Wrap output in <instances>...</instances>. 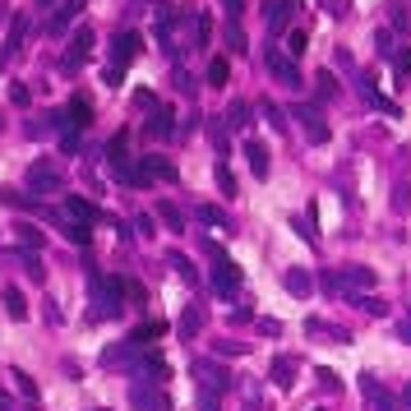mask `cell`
Instances as JSON below:
<instances>
[{"instance_id": "1", "label": "cell", "mask_w": 411, "mask_h": 411, "mask_svg": "<svg viewBox=\"0 0 411 411\" xmlns=\"http://www.w3.org/2000/svg\"><path fill=\"white\" fill-rule=\"evenodd\" d=\"M88 296H93V319H121L125 315V282L121 278H88Z\"/></svg>"}, {"instance_id": "2", "label": "cell", "mask_w": 411, "mask_h": 411, "mask_svg": "<svg viewBox=\"0 0 411 411\" xmlns=\"http://www.w3.org/2000/svg\"><path fill=\"white\" fill-rule=\"evenodd\" d=\"M208 254H213V273H208L213 291H218V296H236V291H240V268H236V259H231V254H222L218 240H208Z\"/></svg>"}, {"instance_id": "3", "label": "cell", "mask_w": 411, "mask_h": 411, "mask_svg": "<svg viewBox=\"0 0 411 411\" xmlns=\"http://www.w3.org/2000/svg\"><path fill=\"white\" fill-rule=\"evenodd\" d=\"M194 379H199V393H208V397H222V393L231 388L227 365H222V360H213V356H199V360H194Z\"/></svg>"}, {"instance_id": "4", "label": "cell", "mask_w": 411, "mask_h": 411, "mask_svg": "<svg viewBox=\"0 0 411 411\" xmlns=\"http://www.w3.org/2000/svg\"><path fill=\"white\" fill-rule=\"evenodd\" d=\"M28 190H33V194H61L65 176L56 171L51 162H33V166H28Z\"/></svg>"}, {"instance_id": "5", "label": "cell", "mask_w": 411, "mask_h": 411, "mask_svg": "<svg viewBox=\"0 0 411 411\" xmlns=\"http://www.w3.org/2000/svg\"><path fill=\"white\" fill-rule=\"evenodd\" d=\"M143 356H148V351L134 347V342L125 338V342H116V347H106V351H102V365H106V370H139V360H143Z\"/></svg>"}, {"instance_id": "6", "label": "cell", "mask_w": 411, "mask_h": 411, "mask_svg": "<svg viewBox=\"0 0 411 411\" xmlns=\"http://www.w3.org/2000/svg\"><path fill=\"white\" fill-rule=\"evenodd\" d=\"M130 407L134 411H171V397H166L158 384H139V379H134L130 384Z\"/></svg>"}, {"instance_id": "7", "label": "cell", "mask_w": 411, "mask_h": 411, "mask_svg": "<svg viewBox=\"0 0 411 411\" xmlns=\"http://www.w3.org/2000/svg\"><path fill=\"white\" fill-rule=\"evenodd\" d=\"M263 61H268L273 79H282L287 88H305V79H300V70H296V61H291L282 46H268V56H263Z\"/></svg>"}, {"instance_id": "8", "label": "cell", "mask_w": 411, "mask_h": 411, "mask_svg": "<svg viewBox=\"0 0 411 411\" xmlns=\"http://www.w3.org/2000/svg\"><path fill=\"white\" fill-rule=\"evenodd\" d=\"M360 397H365V407H370V411H397V407H402L384 384H379L375 375H360Z\"/></svg>"}, {"instance_id": "9", "label": "cell", "mask_w": 411, "mask_h": 411, "mask_svg": "<svg viewBox=\"0 0 411 411\" xmlns=\"http://www.w3.org/2000/svg\"><path fill=\"white\" fill-rule=\"evenodd\" d=\"M296 121H300V130H305L310 143H328V121H324L319 106H296Z\"/></svg>"}, {"instance_id": "10", "label": "cell", "mask_w": 411, "mask_h": 411, "mask_svg": "<svg viewBox=\"0 0 411 411\" xmlns=\"http://www.w3.org/2000/svg\"><path fill=\"white\" fill-rule=\"evenodd\" d=\"M245 162H250V171H254V181H268V171H273V153H268V143L263 139H245Z\"/></svg>"}, {"instance_id": "11", "label": "cell", "mask_w": 411, "mask_h": 411, "mask_svg": "<svg viewBox=\"0 0 411 411\" xmlns=\"http://www.w3.org/2000/svg\"><path fill=\"white\" fill-rule=\"evenodd\" d=\"M134 379H139V384H166V379H171V365H166V360L158 356V351H148V356L139 360V370H134Z\"/></svg>"}, {"instance_id": "12", "label": "cell", "mask_w": 411, "mask_h": 411, "mask_svg": "<svg viewBox=\"0 0 411 411\" xmlns=\"http://www.w3.org/2000/svg\"><path fill=\"white\" fill-rule=\"evenodd\" d=\"M88 56H93V28H79V33H74V42H70V51H65V61H61V65H65V70L74 74V70H79V65L88 61Z\"/></svg>"}, {"instance_id": "13", "label": "cell", "mask_w": 411, "mask_h": 411, "mask_svg": "<svg viewBox=\"0 0 411 411\" xmlns=\"http://www.w3.org/2000/svg\"><path fill=\"white\" fill-rule=\"evenodd\" d=\"M356 93H360V102H365V106H375V111H384V116H397V102H388V97L375 88L370 74H360V79H356Z\"/></svg>"}, {"instance_id": "14", "label": "cell", "mask_w": 411, "mask_h": 411, "mask_svg": "<svg viewBox=\"0 0 411 411\" xmlns=\"http://www.w3.org/2000/svg\"><path fill=\"white\" fill-rule=\"evenodd\" d=\"M65 218L83 222V227H93V222H102V213L93 208V203L83 199V194H65Z\"/></svg>"}, {"instance_id": "15", "label": "cell", "mask_w": 411, "mask_h": 411, "mask_svg": "<svg viewBox=\"0 0 411 411\" xmlns=\"http://www.w3.org/2000/svg\"><path fill=\"white\" fill-rule=\"evenodd\" d=\"M139 46H143L139 33H121V37H116V46H111V65H121V70H125V65L139 56Z\"/></svg>"}, {"instance_id": "16", "label": "cell", "mask_w": 411, "mask_h": 411, "mask_svg": "<svg viewBox=\"0 0 411 411\" xmlns=\"http://www.w3.org/2000/svg\"><path fill=\"white\" fill-rule=\"evenodd\" d=\"M5 259L19 263V273H28L33 282H46V268H42V259H37V250H9Z\"/></svg>"}, {"instance_id": "17", "label": "cell", "mask_w": 411, "mask_h": 411, "mask_svg": "<svg viewBox=\"0 0 411 411\" xmlns=\"http://www.w3.org/2000/svg\"><path fill=\"white\" fill-rule=\"evenodd\" d=\"M24 37H28V14H19L14 24H9V42H5V51H0V65L14 61V56L24 51Z\"/></svg>"}, {"instance_id": "18", "label": "cell", "mask_w": 411, "mask_h": 411, "mask_svg": "<svg viewBox=\"0 0 411 411\" xmlns=\"http://www.w3.org/2000/svg\"><path fill=\"white\" fill-rule=\"evenodd\" d=\"M208 324V315H203V305H185V315H181V324H176V333H181L185 342L190 338H199V328Z\"/></svg>"}, {"instance_id": "19", "label": "cell", "mask_w": 411, "mask_h": 411, "mask_svg": "<svg viewBox=\"0 0 411 411\" xmlns=\"http://www.w3.org/2000/svg\"><path fill=\"white\" fill-rule=\"evenodd\" d=\"M282 287H287L291 296L305 300L310 291H315V282H310V273H305V268H287V273H282Z\"/></svg>"}, {"instance_id": "20", "label": "cell", "mask_w": 411, "mask_h": 411, "mask_svg": "<svg viewBox=\"0 0 411 411\" xmlns=\"http://www.w3.org/2000/svg\"><path fill=\"white\" fill-rule=\"evenodd\" d=\"M268 379H273L278 388H291V384H296V360H291V356H273Z\"/></svg>"}, {"instance_id": "21", "label": "cell", "mask_w": 411, "mask_h": 411, "mask_svg": "<svg viewBox=\"0 0 411 411\" xmlns=\"http://www.w3.org/2000/svg\"><path fill=\"white\" fill-rule=\"evenodd\" d=\"M194 218H199L203 227H218V231H231V218H227V213L218 208V203H199V208H194Z\"/></svg>"}, {"instance_id": "22", "label": "cell", "mask_w": 411, "mask_h": 411, "mask_svg": "<svg viewBox=\"0 0 411 411\" xmlns=\"http://www.w3.org/2000/svg\"><path fill=\"white\" fill-rule=\"evenodd\" d=\"M0 300H5V315L9 319H28V296L19 287H5V291H0Z\"/></svg>"}, {"instance_id": "23", "label": "cell", "mask_w": 411, "mask_h": 411, "mask_svg": "<svg viewBox=\"0 0 411 411\" xmlns=\"http://www.w3.org/2000/svg\"><path fill=\"white\" fill-rule=\"evenodd\" d=\"M263 19H268V33L278 37L282 28H287V19H291V9L282 5V0H268V5H263Z\"/></svg>"}, {"instance_id": "24", "label": "cell", "mask_w": 411, "mask_h": 411, "mask_svg": "<svg viewBox=\"0 0 411 411\" xmlns=\"http://www.w3.org/2000/svg\"><path fill=\"white\" fill-rule=\"evenodd\" d=\"M347 300H351L356 310H365L370 319H384V315H388V305H384V300L375 296V291H360V296H347Z\"/></svg>"}, {"instance_id": "25", "label": "cell", "mask_w": 411, "mask_h": 411, "mask_svg": "<svg viewBox=\"0 0 411 411\" xmlns=\"http://www.w3.org/2000/svg\"><path fill=\"white\" fill-rule=\"evenodd\" d=\"M208 42H213V19L208 9H194V51H203Z\"/></svg>"}, {"instance_id": "26", "label": "cell", "mask_w": 411, "mask_h": 411, "mask_svg": "<svg viewBox=\"0 0 411 411\" xmlns=\"http://www.w3.org/2000/svg\"><path fill=\"white\" fill-rule=\"evenodd\" d=\"M166 263H171V268L181 273V282H185V287H199V273H194V263L185 259L181 250H171V254H166Z\"/></svg>"}, {"instance_id": "27", "label": "cell", "mask_w": 411, "mask_h": 411, "mask_svg": "<svg viewBox=\"0 0 411 411\" xmlns=\"http://www.w3.org/2000/svg\"><path fill=\"white\" fill-rule=\"evenodd\" d=\"M79 9H83V0H65V5L51 14V24H46V28H51V33H65V28H70V19L79 14Z\"/></svg>"}, {"instance_id": "28", "label": "cell", "mask_w": 411, "mask_h": 411, "mask_svg": "<svg viewBox=\"0 0 411 411\" xmlns=\"http://www.w3.org/2000/svg\"><path fill=\"white\" fill-rule=\"evenodd\" d=\"M259 111H263V121H268L273 130H287V111H282L273 97H259Z\"/></svg>"}, {"instance_id": "29", "label": "cell", "mask_w": 411, "mask_h": 411, "mask_svg": "<svg viewBox=\"0 0 411 411\" xmlns=\"http://www.w3.org/2000/svg\"><path fill=\"white\" fill-rule=\"evenodd\" d=\"M222 125H227V130H245V125H250V106L245 102H231L227 116H222Z\"/></svg>"}, {"instance_id": "30", "label": "cell", "mask_w": 411, "mask_h": 411, "mask_svg": "<svg viewBox=\"0 0 411 411\" xmlns=\"http://www.w3.org/2000/svg\"><path fill=\"white\" fill-rule=\"evenodd\" d=\"M227 79H231V65H227V56H213V61H208V83H213V88H222Z\"/></svg>"}, {"instance_id": "31", "label": "cell", "mask_w": 411, "mask_h": 411, "mask_svg": "<svg viewBox=\"0 0 411 411\" xmlns=\"http://www.w3.org/2000/svg\"><path fill=\"white\" fill-rule=\"evenodd\" d=\"M162 333H166V324H143V328H134V333H130V342L148 351V342H153V338H162Z\"/></svg>"}, {"instance_id": "32", "label": "cell", "mask_w": 411, "mask_h": 411, "mask_svg": "<svg viewBox=\"0 0 411 411\" xmlns=\"http://www.w3.org/2000/svg\"><path fill=\"white\" fill-rule=\"evenodd\" d=\"M158 218H162V222H166V227H171V231H181V227H185V218H181V208H176V203H171V199H162V203H158Z\"/></svg>"}, {"instance_id": "33", "label": "cell", "mask_w": 411, "mask_h": 411, "mask_svg": "<svg viewBox=\"0 0 411 411\" xmlns=\"http://www.w3.org/2000/svg\"><path fill=\"white\" fill-rule=\"evenodd\" d=\"M143 171L148 176H162V181H176V166L166 158H143Z\"/></svg>"}, {"instance_id": "34", "label": "cell", "mask_w": 411, "mask_h": 411, "mask_svg": "<svg viewBox=\"0 0 411 411\" xmlns=\"http://www.w3.org/2000/svg\"><path fill=\"white\" fill-rule=\"evenodd\" d=\"M375 51L384 56V61H397V46H393V33H388V28H379V33H375Z\"/></svg>"}, {"instance_id": "35", "label": "cell", "mask_w": 411, "mask_h": 411, "mask_svg": "<svg viewBox=\"0 0 411 411\" xmlns=\"http://www.w3.org/2000/svg\"><path fill=\"white\" fill-rule=\"evenodd\" d=\"M213 176H218V190L231 199V194H236V176H231V166H227V162H218V166H213Z\"/></svg>"}, {"instance_id": "36", "label": "cell", "mask_w": 411, "mask_h": 411, "mask_svg": "<svg viewBox=\"0 0 411 411\" xmlns=\"http://www.w3.org/2000/svg\"><path fill=\"white\" fill-rule=\"evenodd\" d=\"M305 46H310V37L300 33V28H291V37H287V46H282V51H287L291 61H296V56H305Z\"/></svg>"}, {"instance_id": "37", "label": "cell", "mask_w": 411, "mask_h": 411, "mask_svg": "<svg viewBox=\"0 0 411 411\" xmlns=\"http://www.w3.org/2000/svg\"><path fill=\"white\" fill-rule=\"evenodd\" d=\"M9 379H14V388H19V393L37 397V384H33V375H28V370H9Z\"/></svg>"}, {"instance_id": "38", "label": "cell", "mask_w": 411, "mask_h": 411, "mask_svg": "<svg viewBox=\"0 0 411 411\" xmlns=\"http://www.w3.org/2000/svg\"><path fill=\"white\" fill-rule=\"evenodd\" d=\"M19 240H24V250H42L46 245V236L37 227H19Z\"/></svg>"}, {"instance_id": "39", "label": "cell", "mask_w": 411, "mask_h": 411, "mask_svg": "<svg viewBox=\"0 0 411 411\" xmlns=\"http://www.w3.org/2000/svg\"><path fill=\"white\" fill-rule=\"evenodd\" d=\"M227 42H231V51H236V56L250 51V46H245V33H240V24H227Z\"/></svg>"}, {"instance_id": "40", "label": "cell", "mask_w": 411, "mask_h": 411, "mask_svg": "<svg viewBox=\"0 0 411 411\" xmlns=\"http://www.w3.org/2000/svg\"><path fill=\"white\" fill-rule=\"evenodd\" d=\"M171 83H176V93H181V97H194V88H199L185 70H176V74H171Z\"/></svg>"}, {"instance_id": "41", "label": "cell", "mask_w": 411, "mask_h": 411, "mask_svg": "<svg viewBox=\"0 0 411 411\" xmlns=\"http://www.w3.org/2000/svg\"><path fill=\"white\" fill-rule=\"evenodd\" d=\"M148 130H153V134H162V139H166V134H171V111H158V116L148 121Z\"/></svg>"}, {"instance_id": "42", "label": "cell", "mask_w": 411, "mask_h": 411, "mask_svg": "<svg viewBox=\"0 0 411 411\" xmlns=\"http://www.w3.org/2000/svg\"><path fill=\"white\" fill-rule=\"evenodd\" d=\"M315 379H319V384L328 388V393H342V379L333 375V370H315Z\"/></svg>"}, {"instance_id": "43", "label": "cell", "mask_w": 411, "mask_h": 411, "mask_svg": "<svg viewBox=\"0 0 411 411\" xmlns=\"http://www.w3.org/2000/svg\"><path fill=\"white\" fill-rule=\"evenodd\" d=\"M393 70H397V79H402V74H407V79H411V51H407V46H402V51H397Z\"/></svg>"}, {"instance_id": "44", "label": "cell", "mask_w": 411, "mask_h": 411, "mask_svg": "<svg viewBox=\"0 0 411 411\" xmlns=\"http://www.w3.org/2000/svg\"><path fill=\"white\" fill-rule=\"evenodd\" d=\"M227 5V24H240V14H245V0H222Z\"/></svg>"}, {"instance_id": "45", "label": "cell", "mask_w": 411, "mask_h": 411, "mask_svg": "<svg viewBox=\"0 0 411 411\" xmlns=\"http://www.w3.org/2000/svg\"><path fill=\"white\" fill-rule=\"evenodd\" d=\"M121 74H125L121 65H106V70H102V83H106V88H116V83H121Z\"/></svg>"}, {"instance_id": "46", "label": "cell", "mask_w": 411, "mask_h": 411, "mask_svg": "<svg viewBox=\"0 0 411 411\" xmlns=\"http://www.w3.org/2000/svg\"><path fill=\"white\" fill-rule=\"evenodd\" d=\"M319 93H324V97H333V93H338V79H333V74L324 70V74H319Z\"/></svg>"}, {"instance_id": "47", "label": "cell", "mask_w": 411, "mask_h": 411, "mask_svg": "<svg viewBox=\"0 0 411 411\" xmlns=\"http://www.w3.org/2000/svg\"><path fill=\"white\" fill-rule=\"evenodd\" d=\"M125 300H130V305H139V300H143V287H139V282H125Z\"/></svg>"}, {"instance_id": "48", "label": "cell", "mask_w": 411, "mask_h": 411, "mask_svg": "<svg viewBox=\"0 0 411 411\" xmlns=\"http://www.w3.org/2000/svg\"><path fill=\"white\" fill-rule=\"evenodd\" d=\"M388 14H393L397 28H407V9H402V0H393V5H388Z\"/></svg>"}, {"instance_id": "49", "label": "cell", "mask_w": 411, "mask_h": 411, "mask_svg": "<svg viewBox=\"0 0 411 411\" xmlns=\"http://www.w3.org/2000/svg\"><path fill=\"white\" fill-rule=\"evenodd\" d=\"M134 231H139V236H153V218H148V213H139V218H134Z\"/></svg>"}, {"instance_id": "50", "label": "cell", "mask_w": 411, "mask_h": 411, "mask_svg": "<svg viewBox=\"0 0 411 411\" xmlns=\"http://www.w3.org/2000/svg\"><path fill=\"white\" fill-rule=\"evenodd\" d=\"M9 102H14V106H28V88L14 83V88H9Z\"/></svg>"}, {"instance_id": "51", "label": "cell", "mask_w": 411, "mask_h": 411, "mask_svg": "<svg viewBox=\"0 0 411 411\" xmlns=\"http://www.w3.org/2000/svg\"><path fill=\"white\" fill-rule=\"evenodd\" d=\"M407 203H411V194H407V185H397V190H393V208H397V213H402V208H407Z\"/></svg>"}, {"instance_id": "52", "label": "cell", "mask_w": 411, "mask_h": 411, "mask_svg": "<svg viewBox=\"0 0 411 411\" xmlns=\"http://www.w3.org/2000/svg\"><path fill=\"white\" fill-rule=\"evenodd\" d=\"M397 342H411V315L397 319Z\"/></svg>"}, {"instance_id": "53", "label": "cell", "mask_w": 411, "mask_h": 411, "mask_svg": "<svg viewBox=\"0 0 411 411\" xmlns=\"http://www.w3.org/2000/svg\"><path fill=\"white\" fill-rule=\"evenodd\" d=\"M199 411H218V397H208V393H199Z\"/></svg>"}, {"instance_id": "54", "label": "cell", "mask_w": 411, "mask_h": 411, "mask_svg": "<svg viewBox=\"0 0 411 411\" xmlns=\"http://www.w3.org/2000/svg\"><path fill=\"white\" fill-rule=\"evenodd\" d=\"M397 402H402V407L411 411V384H402V397H397Z\"/></svg>"}, {"instance_id": "55", "label": "cell", "mask_w": 411, "mask_h": 411, "mask_svg": "<svg viewBox=\"0 0 411 411\" xmlns=\"http://www.w3.org/2000/svg\"><path fill=\"white\" fill-rule=\"evenodd\" d=\"M282 5H287V9H291V14H296V9H300V0H282Z\"/></svg>"}, {"instance_id": "56", "label": "cell", "mask_w": 411, "mask_h": 411, "mask_svg": "<svg viewBox=\"0 0 411 411\" xmlns=\"http://www.w3.org/2000/svg\"><path fill=\"white\" fill-rule=\"evenodd\" d=\"M0 411H9V402H5V397H0Z\"/></svg>"}, {"instance_id": "57", "label": "cell", "mask_w": 411, "mask_h": 411, "mask_svg": "<svg viewBox=\"0 0 411 411\" xmlns=\"http://www.w3.org/2000/svg\"><path fill=\"white\" fill-rule=\"evenodd\" d=\"M93 411H111V407H93Z\"/></svg>"}, {"instance_id": "58", "label": "cell", "mask_w": 411, "mask_h": 411, "mask_svg": "<svg viewBox=\"0 0 411 411\" xmlns=\"http://www.w3.org/2000/svg\"><path fill=\"white\" fill-rule=\"evenodd\" d=\"M37 5H51V0H37Z\"/></svg>"}, {"instance_id": "59", "label": "cell", "mask_w": 411, "mask_h": 411, "mask_svg": "<svg viewBox=\"0 0 411 411\" xmlns=\"http://www.w3.org/2000/svg\"><path fill=\"white\" fill-rule=\"evenodd\" d=\"M315 411H324V407H315Z\"/></svg>"}]
</instances>
